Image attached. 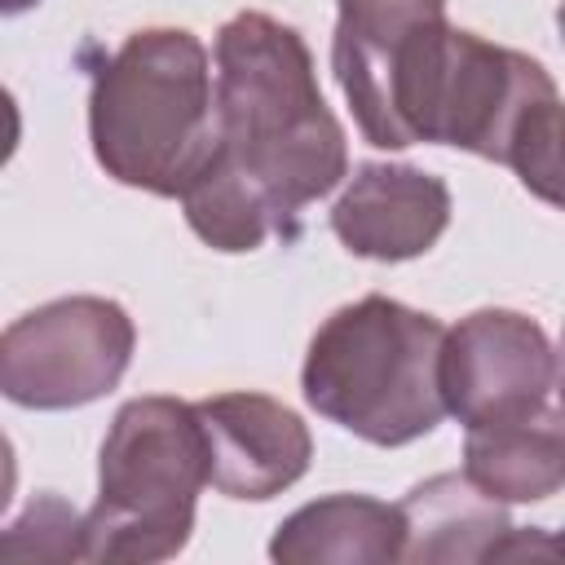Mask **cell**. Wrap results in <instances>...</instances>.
Here are the masks:
<instances>
[{"instance_id":"cell-1","label":"cell","mask_w":565,"mask_h":565,"mask_svg":"<svg viewBox=\"0 0 565 565\" xmlns=\"http://www.w3.org/2000/svg\"><path fill=\"white\" fill-rule=\"evenodd\" d=\"M358 128L380 150L433 141L508 163L530 194L561 203V93L552 75L446 18L393 53Z\"/></svg>"},{"instance_id":"cell-2","label":"cell","mask_w":565,"mask_h":565,"mask_svg":"<svg viewBox=\"0 0 565 565\" xmlns=\"http://www.w3.org/2000/svg\"><path fill=\"white\" fill-rule=\"evenodd\" d=\"M216 159L274 212L282 238L300 207L331 194L349 172V141L322 102L305 35L269 13H234L216 31Z\"/></svg>"},{"instance_id":"cell-3","label":"cell","mask_w":565,"mask_h":565,"mask_svg":"<svg viewBox=\"0 0 565 565\" xmlns=\"http://www.w3.org/2000/svg\"><path fill=\"white\" fill-rule=\"evenodd\" d=\"M88 141L119 185L181 199L216 150V97L203 40L185 26L132 31L93 71Z\"/></svg>"},{"instance_id":"cell-4","label":"cell","mask_w":565,"mask_h":565,"mask_svg":"<svg viewBox=\"0 0 565 565\" xmlns=\"http://www.w3.org/2000/svg\"><path fill=\"white\" fill-rule=\"evenodd\" d=\"M446 327L393 296L340 305L309 340L300 366L305 402L371 446L428 437L446 406L437 388Z\"/></svg>"},{"instance_id":"cell-5","label":"cell","mask_w":565,"mask_h":565,"mask_svg":"<svg viewBox=\"0 0 565 565\" xmlns=\"http://www.w3.org/2000/svg\"><path fill=\"white\" fill-rule=\"evenodd\" d=\"M207 486L203 428L181 397H132L115 411L84 516V561H168L190 543Z\"/></svg>"},{"instance_id":"cell-6","label":"cell","mask_w":565,"mask_h":565,"mask_svg":"<svg viewBox=\"0 0 565 565\" xmlns=\"http://www.w3.org/2000/svg\"><path fill=\"white\" fill-rule=\"evenodd\" d=\"M137 349L119 300L62 296L0 331V397L26 411H75L106 397Z\"/></svg>"},{"instance_id":"cell-7","label":"cell","mask_w":565,"mask_h":565,"mask_svg":"<svg viewBox=\"0 0 565 565\" xmlns=\"http://www.w3.org/2000/svg\"><path fill=\"white\" fill-rule=\"evenodd\" d=\"M556 375L561 366L547 331L516 309H477L441 335L437 388L446 415L463 428L552 406Z\"/></svg>"},{"instance_id":"cell-8","label":"cell","mask_w":565,"mask_h":565,"mask_svg":"<svg viewBox=\"0 0 565 565\" xmlns=\"http://www.w3.org/2000/svg\"><path fill=\"white\" fill-rule=\"evenodd\" d=\"M207 486L230 499H274L309 472L313 437L305 419L265 393H216L194 402Z\"/></svg>"},{"instance_id":"cell-9","label":"cell","mask_w":565,"mask_h":565,"mask_svg":"<svg viewBox=\"0 0 565 565\" xmlns=\"http://www.w3.org/2000/svg\"><path fill=\"white\" fill-rule=\"evenodd\" d=\"M450 225V185L415 163H358L331 207L335 238L366 260L424 256Z\"/></svg>"},{"instance_id":"cell-10","label":"cell","mask_w":565,"mask_h":565,"mask_svg":"<svg viewBox=\"0 0 565 565\" xmlns=\"http://www.w3.org/2000/svg\"><path fill=\"white\" fill-rule=\"evenodd\" d=\"M402 508L371 494H327L296 508L269 539L282 565H388L402 561Z\"/></svg>"},{"instance_id":"cell-11","label":"cell","mask_w":565,"mask_h":565,"mask_svg":"<svg viewBox=\"0 0 565 565\" xmlns=\"http://www.w3.org/2000/svg\"><path fill=\"white\" fill-rule=\"evenodd\" d=\"M402 508V561L450 565V561H494L512 521L508 508L481 494L463 472H437L397 503Z\"/></svg>"},{"instance_id":"cell-12","label":"cell","mask_w":565,"mask_h":565,"mask_svg":"<svg viewBox=\"0 0 565 565\" xmlns=\"http://www.w3.org/2000/svg\"><path fill=\"white\" fill-rule=\"evenodd\" d=\"M463 477L499 503L552 499L565 481V424L556 402L516 419L468 428Z\"/></svg>"},{"instance_id":"cell-13","label":"cell","mask_w":565,"mask_h":565,"mask_svg":"<svg viewBox=\"0 0 565 565\" xmlns=\"http://www.w3.org/2000/svg\"><path fill=\"white\" fill-rule=\"evenodd\" d=\"M335 35H331V71L353 106V119L375 97V84L393 53L428 22L446 18V0H335Z\"/></svg>"},{"instance_id":"cell-14","label":"cell","mask_w":565,"mask_h":565,"mask_svg":"<svg viewBox=\"0 0 565 565\" xmlns=\"http://www.w3.org/2000/svg\"><path fill=\"white\" fill-rule=\"evenodd\" d=\"M0 556L9 561H79L84 556V516L57 499L35 494L22 516L0 530Z\"/></svg>"},{"instance_id":"cell-15","label":"cell","mask_w":565,"mask_h":565,"mask_svg":"<svg viewBox=\"0 0 565 565\" xmlns=\"http://www.w3.org/2000/svg\"><path fill=\"white\" fill-rule=\"evenodd\" d=\"M18 141H22V110H18L13 93L0 84V168L13 159Z\"/></svg>"},{"instance_id":"cell-16","label":"cell","mask_w":565,"mask_h":565,"mask_svg":"<svg viewBox=\"0 0 565 565\" xmlns=\"http://www.w3.org/2000/svg\"><path fill=\"white\" fill-rule=\"evenodd\" d=\"M13 490H18V455H13V441L0 428V516H4V508L13 499Z\"/></svg>"},{"instance_id":"cell-17","label":"cell","mask_w":565,"mask_h":565,"mask_svg":"<svg viewBox=\"0 0 565 565\" xmlns=\"http://www.w3.org/2000/svg\"><path fill=\"white\" fill-rule=\"evenodd\" d=\"M40 0H0V18H18V13H26V9H35Z\"/></svg>"}]
</instances>
